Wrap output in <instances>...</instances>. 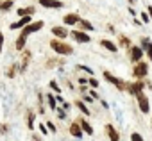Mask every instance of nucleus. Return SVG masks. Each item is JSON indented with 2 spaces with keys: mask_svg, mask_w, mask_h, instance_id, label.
I'll return each instance as SVG.
<instances>
[{
  "mask_svg": "<svg viewBox=\"0 0 152 141\" xmlns=\"http://www.w3.org/2000/svg\"><path fill=\"white\" fill-rule=\"evenodd\" d=\"M50 48L59 55H72L73 54V47L64 43V39H57V38L50 41Z\"/></svg>",
  "mask_w": 152,
  "mask_h": 141,
  "instance_id": "nucleus-1",
  "label": "nucleus"
},
{
  "mask_svg": "<svg viewBox=\"0 0 152 141\" xmlns=\"http://www.w3.org/2000/svg\"><path fill=\"white\" fill-rule=\"evenodd\" d=\"M147 73H148V64H147L145 61H140V63H136V64H134V68H132V75H134L138 81L145 79V77H147Z\"/></svg>",
  "mask_w": 152,
  "mask_h": 141,
  "instance_id": "nucleus-2",
  "label": "nucleus"
},
{
  "mask_svg": "<svg viewBox=\"0 0 152 141\" xmlns=\"http://www.w3.org/2000/svg\"><path fill=\"white\" fill-rule=\"evenodd\" d=\"M41 29H43V22L38 20V22H31L29 25H25L20 34L25 36V38H29V34H34V32H38V31H41Z\"/></svg>",
  "mask_w": 152,
  "mask_h": 141,
  "instance_id": "nucleus-3",
  "label": "nucleus"
},
{
  "mask_svg": "<svg viewBox=\"0 0 152 141\" xmlns=\"http://www.w3.org/2000/svg\"><path fill=\"white\" fill-rule=\"evenodd\" d=\"M104 79H106V81H107L109 84L116 86V89H118V91H125V88H127V82H124L122 79H118V77L111 75L109 72H104Z\"/></svg>",
  "mask_w": 152,
  "mask_h": 141,
  "instance_id": "nucleus-4",
  "label": "nucleus"
},
{
  "mask_svg": "<svg viewBox=\"0 0 152 141\" xmlns=\"http://www.w3.org/2000/svg\"><path fill=\"white\" fill-rule=\"evenodd\" d=\"M129 59H131V63H140V61H143V50L138 47V45H132L131 48H129Z\"/></svg>",
  "mask_w": 152,
  "mask_h": 141,
  "instance_id": "nucleus-5",
  "label": "nucleus"
},
{
  "mask_svg": "<svg viewBox=\"0 0 152 141\" xmlns=\"http://www.w3.org/2000/svg\"><path fill=\"white\" fill-rule=\"evenodd\" d=\"M136 100H138V107H140V111H141L143 114H147V113L150 111V104H148L147 95L141 91V93H138V95H136Z\"/></svg>",
  "mask_w": 152,
  "mask_h": 141,
  "instance_id": "nucleus-6",
  "label": "nucleus"
},
{
  "mask_svg": "<svg viewBox=\"0 0 152 141\" xmlns=\"http://www.w3.org/2000/svg\"><path fill=\"white\" fill-rule=\"evenodd\" d=\"M145 89V82H141V81H136V82H129L127 84V88H125V91L127 93H131V95H138V93H141Z\"/></svg>",
  "mask_w": 152,
  "mask_h": 141,
  "instance_id": "nucleus-7",
  "label": "nucleus"
},
{
  "mask_svg": "<svg viewBox=\"0 0 152 141\" xmlns=\"http://www.w3.org/2000/svg\"><path fill=\"white\" fill-rule=\"evenodd\" d=\"M72 38L77 41V43H90V41H91L90 34H88V32H83V31H79V29L72 31Z\"/></svg>",
  "mask_w": 152,
  "mask_h": 141,
  "instance_id": "nucleus-8",
  "label": "nucleus"
},
{
  "mask_svg": "<svg viewBox=\"0 0 152 141\" xmlns=\"http://www.w3.org/2000/svg\"><path fill=\"white\" fill-rule=\"evenodd\" d=\"M31 18L32 16H20V20L18 22H15V23H11V31H16V29H23L25 25H29L31 23Z\"/></svg>",
  "mask_w": 152,
  "mask_h": 141,
  "instance_id": "nucleus-9",
  "label": "nucleus"
},
{
  "mask_svg": "<svg viewBox=\"0 0 152 141\" xmlns=\"http://www.w3.org/2000/svg\"><path fill=\"white\" fill-rule=\"evenodd\" d=\"M39 4L43 7H48V9H61L63 7L61 0H39Z\"/></svg>",
  "mask_w": 152,
  "mask_h": 141,
  "instance_id": "nucleus-10",
  "label": "nucleus"
},
{
  "mask_svg": "<svg viewBox=\"0 0 152 141\" xmlns=\"http://www.w3.org/2000/svg\"><path fill=\"white\" fill-rule=\"evenodd\" d=\"M106 134H107V137H109V141H120V134L116 132V129L111 125V123H107L106 127Z\"/></svg>",
  "mask_w": 152,
  "mask_h": 141,
  "instance_id": "nucleus-11",
  "label": "nucleus"
},
{
  "mask_svg": "<svg viewBox=\"0 0 152 141\" xmlns=\"http://www.w3.org/2000/svg\"><path fill=\"white\" fill-rule=\"evenodd\" d=\"M31 57H32L31 50H22V64H20V70H22V72H25V70H27V66H29V63H31Z\"/></svg>",
  "mask_w": 152,
  "mask_h": 141,
  "instance_id": "nucleus-12",
  "label": "nucleus"
},
{
  "mask_svg": "<svg viewBox=\"0 0 152 141\" xmlns=\"http://www.w3.org/2000/svg\"><path fill=\"white\" fill-rule=\"evenodd\" d=\"M79 20H81V16H79V15H75V13L64 15V18H63L64 25H77V22H79Z\"/></svg>",
  "mask_w": 152,
  "mask_h": 141,
  "instance_id": "nucleus-13",
  "label": "nucleus"
},
{
  "mask_svg": "<svg viewBox=\"0 0 152 141\" xmlns=\"http://www.w3.org/2000/svg\"><path fill=\"white\" fill-rule=\"evenodd\" d=\"M77 27H79V31H83V32H91V31H95V29H93V23L88 22V20H83V18L77 22Z\"/></svg>",
  "mask_w": 152,
  "mask_h": 141,
  "instance_id": "nucleus-14",
  "label": "nucleus"
},
{
  "mask_svg": "<svg viewBox=\"0 0 152 141\" xmlns=\"http://www.w3.org/2000/svg\"><path fill=\"white\" fill-rule=\"evenodd\" d=\"M52 34L57 38V39H64V38H68V31L64 29V27H52Z\"/></svg>",
  "mask_w": 152,
  "mask_h": 141,
  "instance_id": "nucleus-15",
  "label": "nucleus"
},
{
  "mask_svg": "<svg viewBox=\"0 0 152 141\" xmlns=\"http://www.w3.org/2000/svg\"><path fill=\"white\" fill-rule=\"evenodd\" d=\"M70 134H72L73 137H83V129H81V125H79L77 121H73V123L70 125Z\"/></svg>",
  "mask_w": 152,
  "mask_h": 141,
  "instance_id": "nucleus-16",
  "label": "nucleus"
},
{
  "mask_svg": "<svg viewBox=\"0 0 152 141\" xmlns=\"http://www.w3.org/2000/svg\"><path fill=\"white\" fill-rule=\"evenodd\" d=\"M36 13V7L34 6H29V7H20L18 11H16V15L18 16H32Z\"/></svg>",
  "mask_w": 152,
  "mask_h": 141,
  "instance_id": "nucleus-17",
  "label": "nucleus"
},
{
  "mask_svg": "<svg viewBox=\"0 0 152 141\" xmlns=\"http://www.w3.org/2000/svg\"><path fill=\"white\" fill-rule=\"evenodd\" d=\"M100 45H102L106 50H109V52H116V50H118V45L113 43L111 39H100Z\"/></svg>",
  "mask_w": 152,
  "mask_h": 141,
  "instance_id": "nucleus-18",
  "label": "nucleus"
},
{
  "mask_svg": "<svg viewBox=\"0 0 152 141\" xmlns=\"http://www.w3.org/2000/svg\"><path fill=\"white\" fill-rule=\"evenodd\" d=\"M77 123L81 125V129H83V132H88V136H91V134H93V127H91V125H90V123H88L86 120H83V118H81V120H79Z\"/></svg>",
  "mask_w": 152,
  "mask_h": 141,
  "instance_id": "nucleus-19",
  "label": "nucleus"
},
{
  "mask_svg": "<svg viewBox=\"0 0 152 141\" xmlns=\"http://www.w3.org/2000/svg\"><path fill=\"white\" fill-rule=\"evenodd\" d=\"M75 107H77L83 114H86V116H90V114H91V113H90V109H88V105H86L83 100H75Z\"/></svg>",
  "mask_w": 152,
  "mask_h": 141,
  "instance_id": "nucleus-20",
  "label": "nucleus"
},
{
  "mask_svg": "<svg viewBox=\"0 0 152 141\" xmlns=\"http://www.w3.org/2000/svg\"><path fill=\"white\" fill-rule=\"evenodd\" d=\"M25 43H27V38L20 34V36H18V39H16V43H15V47H16V50H18V52H22V50L25 48Z\"/></svg>",
  "mask_w": 152,
  "mask_h": 141,
  "instance_id": "nucleus-21",
  "label": "nucleus"
},
{
  "mask_svg": "<svg viewBox=\"0 0 152 141\" xmlns=\"http://www.w3.org/2000/svg\"><path fill=\"white\" fill-rule=\"evenodd\" d=\"M118 43H120V47H124V48H127V50L132 47V45H131V39H129L127 36H124V34L118 36Z\"/></svg>",
  "mask_w": 152,
  "mask_h": 141,
  "instance_id": "nucleus-22",
  "label": "nucleus"
},
{
  "mask_svg": "<svg viewBox=\"0 0 152 141\" xmlns=\"http://www.w3.org/2000/svg\"><path fill=\"white\" fill-rule=\"evenodd\" d=\"M47 100H48V107H50L52 111H56V109H57V100H56V97H54L52 93H47Z\"/></svg>",
  "mask_w": 152,
  "mask_h": 141,
  "instance_id": "nucleus-23",
  "label": "nucleus"
},
{
  "mask_svg": "<svg viewBox=\"0 0 152 141\" xmlns=\"http://www.w3.org/2000/svg\"><path fill=\"white\" fill-rule=\"evenodd\" d=\"M18 70H20V66H18V64H11V66H9V70H7V73H6V75H7L9 79H13V77L16 75V72H18Z\"/></svg>",
  "mask_w": 152,
  "mask_h": 141,
  "instance_id": "nucleus-24",
  "label": "nucleus"
},
{
  "mask_svg": "<svg viewBox=\"0 0 152 141\" xmlns=\"http://www.w3.org/2000/svg\"><path fill=\"white\" fill-rule=\"evenodd\" d=\"M13 7V0H2L0 2V11H9Z\"/></svg>",
  "mask_w": 152,
  "mask_h": 141,
  "instance_id": "nucleus-25",
  "label": "nucleus"
},
{
  "mask_svg": "<svg viewBox=\"0 0 152 141\" xmlns=\"http://www.w3.org/2000/svg\"><path fill=\"white\" fill-rule=\"evenodd\" d=\"M34 118H36V114L32 113V111H29V114H27V127L32 130L34 129Z\"/></svg>",
  "mask_w": 152,
  "mask_h": 141,
  "instance_id": "nucleus-26",
  "label": "nucleus"
},
{
  "mask_svg": "<svg viewBox=\"0 0 152 141\" xmlns=\"http://www.w3.org/2000/svg\"><path fill=\"white\" fill-rule=\"evenodd\" d=\"M75 68H77V70H81V72H86L88 75H93V70H91L90 66H84V64H77Z\"/></svg>",
  "mask_w": 152,
  "mask_h": 141,
  "instance_id": "nucleus-27",
  "label": "nucleus"
},
{
  "mask_svg": "<svg viewBox=\"0 0 152 141\" xmlns=\"http://www.w3.org/2000/svg\"><path fill=\"white\" fill-rule=\"evenodd\" d=\"M48 86H50V89H52V91H56V93H59V95H61V86H59L56 81H50V84H48Z\"/></svg>",
  "mask_w": 152,
  "mask_h": 141,
  "instance_id": "nucleus-28",
  "label": "nucleus"
},
{
  "mask_svg": "<svg viewBox=\"0 0 152 141\" xmlns=\"http://www.w3.org/2000/svg\"><path fill=\"white\" fill-rule=\"evenodd\" d=\"M143 52H145V54H147V57L152 61V41H148V45H147V48H145Z\"/></svg>",
  "mask_w": 152,
  "mask_h": 141,
  "instance_id": "nucleus-29",
  "label": "nucleus"
},
{
  "mask_svg": "<svg viewBox=\"0 0 152 141\" xmlns=\"http://www.w3.org/2000/svg\"><path fill=\"white\" fill-rule=\"evenodd\" d=\"M56 111H57V118H59V120H64V118H66V111H64L63 107H59V109H56Z\"/></svg>",
  "mask_w": 152,
  "mask_h": 141,
  "instance_id": "nucleus-30",
  "label": "nucleus"
},
{
  "mask_svg": "<svg viewBox=\"0 0 152 141\" xmlns=\"http://www.w3.org/2000/svg\"><path fill=\"white\" fill-rule=\"evenodd\" d=\"M131 141H143V137H141V134L132 132V134H131Z\"/></svg>",
  "mask_w": 152,
  "mask_h": 141,
  "instance_id": "nucleus-31",
  "label": "nucleus"
},
{
  "mask_svg": "<svg viewBox=\"0 0 152 141\" xmlns=\"http://www.w3.org/2000/svg\"><path fill=\"white\" fill-rule=\"evenodd\" d=\"M140 18H141V22H143V23L150 22V18H148V13H145V11H143V13H140Z\"/></svg>",
  "mask_w": 152,
  "mask_h": 141,
  "instance_id": "nucleus-32",
  "label": "nucleus"
},
{
  "mask_svg": "<svg viewBox=\"0 0 152 141\" xmlns=\"http://www.w3.org/2000/svg\"><path fill=\"white\" fill-rule=\"evenodd\" d=\"M88 86H91V88H99V81L97 79H88Z\"/></svg>",
  "mask_w": 152,
  "mask_h": 141,
  "instance_id": "nucleus-33",
  "label": "nucleus"
},
{
  "mask_svg": "<svg viewBox=\"0 0 152 141\" xmlns=\"http://www.w3.org/2000/svg\"><path fill=\"white\" fill-rule=\"evenodd\" d=\"M57 63H59V64H63L64 61H63V59H61V61H57V59H54V61H48V63H47V68H52V66H54V64H57Z\"/></svg>",
  "mask_w": 152,
  "mask_h": 141,
  "instance_id": "nucleus-34",
  "label": "nucleus"
},
{
  "mask_svg": "<svg viewBox=\"0 0 152 141\" xmlns=\"http://www.w3.org/2000/svg\"><path fill=\"white\" fill-rule=\"evenodd\" d=\"M148 41H150L148 38H143V39H141V45H140V48H141V50H145V48H147V45H148Z\"/></svg>",
  "mask_w": 152,
  "mask_h": 141,
  "instance_id": "nucleus-35",
  "label": "nucleus"
},
{
  "mask_svg": "<svg viewBox=\"0 0 152 141\" xmlns=\"http://www.w3.org/2000/svg\"><path fill=\"white\" fill-rule=\"evenodd\" d=\"M47 129H48V132H56V130H57L56 125H54L52 121H47Z\"/></svg>",
  "mask_w": 152,
  "mask_h": 141,
  "instance_id": "nucleus-36",
  "label": "nucleus"
},
{
  "mask_svg": "<svg viewBox=\"0 0 152 141\" xmlns=\"http://www.w3.org/2000/svg\"><path fill=\"white\" fill-rule=\"evenodd\" d=\"M38 129L41 130V134H45V136L48 134V129H47V125H45V123H39V127H38Z\"/></svg>",
  "mask_w": 152,
  "mask_h": 141,
  "instance_id": "nucleus-37",
  "label": "nucleus"
},
{
  "mask_svg": "<svg viewBox=\"0 0 152 141\" xmlns=\"http://www.w3.org/2000/svg\"><path fill=\"white\" fill-rule=\"evenodd\" d=\"M7 129H9V125H6V123H0V132H2V134H6V132H7Z\"/></svg>",
  "mask_w": 152,
  "mask_h": 141,
  "instance_id": "nucleus-38",
  "label": "nucleus"
},
{
  "mask_svg": "<svg viewBox=\"0 0 152 141\" xmlns=\"http://www.w3.org/2000/svg\"><path fill=\"white\" fill-rule=\"evenodd\" d=\"M83 102H84V104H86V102H88V104H91V102H93V98L86 93V95H84V98H83Z\"/></svg>",
  "mask_w": 152,
  "mask_h": 141,
  "instance_id": "nucleus-39",
  "label": "nucleus"
},
{
  "mask_svg": "<svg viewBox=\"0 0 152 141\" xmlns=\"http://www.w3.org/2000/svg\"><path fill=\"white\" fill-rule=\"evenodd\" d=\"M2 48H4V34L0 32V54H2Z\"/></svg>",
  "mask_w": 152,
  "mask_h": 141,
  "instance_id": "nucleus-40",
  "label": "nucleus"
},
{
  "mask_svg": "<svg viewBox=\"0 0 152 141\" xmlns=\"http://www.w3.org/2000/svg\"><path fill=\"white\" fill-rule=\"evenodd\" d=\"M79 84H81V86H86V84H88V79H79Z\"/></svg>",
  "mask_w": 152,
  "mask_h": 141,
  "instance_id": "nucleus-41",
  "label": "nucleus"
},
{
  "mask_svg": "<svg viewBox=\"0 0 152 141\" xmlns=\"http://www.w3.org/2000/svg\"><path fill=\"white\" fill-rule=\"evenodd\" d=\"M147 13H148V18L152 20V6H148V7H147Z\"/></svg>",
  "mask_w": 152,
  "mask_h": 141,
  "instance_id": "nucleus-42",
  "label": "nucleus"
},
{
  "mask_svg": "<svg viewBox=\"0 0 152 141\" xmlns=\"http://www.w3.org/2000/svg\"><path fill=\"white\" fill-rule=\"evenodd\" d=\"M129 15H131V16H136V15H138V13H136V11H134V9H132V7H129Z\"/></svg>",
  "mask_w": 152,
  "mask_h": 141,
  "instance_id": "nucleus-43",
  "label": "nucleus"
},
{
  "mask_svg": "<svg viewBox=\"0 0 152 141\" xmlns=\"http://www.w3.org/2000/svg\"><path fill=\"white\" fill-rule=\"evenodd\" d=\"M63 109H64V111L70 109V104H68V102H63Z\"/></svg>",
  "mask_w": 152,
  "mask_h": 141,
  "instance_id": "nucleus-44",
  "label": "nucleus"
},
{
  "mask_svg": "<svg viewBox=\"0 0 152 141\" xmlns=\"http://www.w3.org/2000/svg\"><path fill=\"white\" fill-rule=\"evenodd\" d=\"M107 31H109L111 34H115V29H113V25H107Z\"/></svg>",
  "mask_w": 152,
  "mask_h": 141,
  "instance_id": "nucleus-45",
  "label": "nucleus"
},
{
  "mask_svg": "<svg viewBox=\"0 0 152 141\" xmlns=\"http://www.w3.org/2000/svg\"><path fill=\"white\" fill-rule=\"evenodd\" d=\"M81 91L83 93H88V86H81Z\"/></svg>",
  "mask_w": 152,
  "mask_h": 141,
  "instance_id": "nucleus-46",
  "label": "nucleus"
},
{
  "mask_svg": "<svg viewBox=\"0 0 152 141\" xmlns=\"http://www.w3.org/2000/svg\"><path fill=\"white\" fill-rule=\"evenodd\" d=\"M136 2H138V0H129V4H131V6H134Z\"/></svg>",
  "mask_w": 152,
  "mask_h": 141,
  "instance_id": "nucleus-47",
  "label": "nucleus"
},
{
  "mask_svg": "<svg viewBox=\"0 0 152 141\" xmlns=\"http://www.w3.org/2000/svg\"><path fill=\"white\" fill-rule=\"evenodd\" d=\"M34 141H41V137H38V136H34Z\"/></svg>",
  "mask_w": 152,
  "mask_h": 141,
  "instance_id": "nucleus-48",
  "label": "nucleus"
},
{
  "mask_svg": "<svg viewBox=\"0 0 152 141\" xmlns=\"http://www.w3.org/2000/svg\"><path fill=\"white\" fill-rule=\"evenodd\" d=\"M148 88H150V89H152V84H148Z\"/></svg>",
  "mask_w": 152,
  "mask_h": 141,
  "instance_id": "nucleus-49",
  "label": "nucleus"
}]
</instances>
